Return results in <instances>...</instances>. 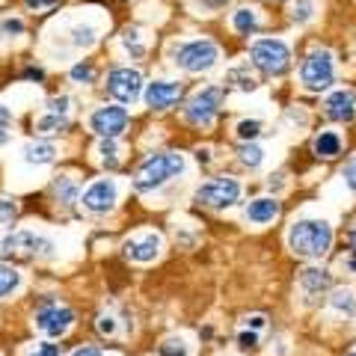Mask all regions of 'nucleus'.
<instances>
[{
	"mask_svg": "<svg viewBox=\"0 0 356 356\" xmlns=\"http://www.w3.org/2000/svg\"><path fill=\"white\" fill-rule=\"evenodd\" d=\"M288 247L297 255H303V259H321L332 247V226L327 220H315V217L297 220L288 229Z\"/></svg>",
	"mask_w": 356,
	"mask_h": 356,
	"instance_id": "1",
	"label": "nucleus"
},
{
	"mask_svg": "<svg viewBox=\"0 0 356 356\" xmlns=\"http://www.w3.org/2000/svg\"><path fill=\"white\" fill-rule=\"evenodd\" d=\"M184 172V154L178 152H161V154H152L140 163L137 175H134V187L140 193H149V191H158L166 181H172L175 175Z\"/></svg>",
	"mask_w": 356,
	"mask_h": 356,
	"instance_id": "2",
	"label": "nucleus"
},
{
	"mask_svg": "<svg viewBox=\"0 0 356 356\" xmlns=\"http://www.w3.org/2000/svg\"><path fill=\"white\" fill-rule=\"evenodd\" d=\"M300 83L309 92H324V89L336 83V60H332V54L324 48L312 51L303 60V65H300Z\"/></svg>",
	"mask_w": 356,
	"mask_h": 356,
	"instance_id": "3",
	"label": "nucleus"
},
{
	"mask_svg": "<svg viewBox=\"0 0 356 356\" xmlns=\"http://www.w3.org/2000/svg\"><path fill=\"white\" fill-rule=\"evenodd\" d=\"M252 65L261 69L264 74H285L291 65V48L282 39H259L250 48Z\"/></svg>",
	"mask_w": 356,
	"mask_h": 356,
	"instance_id": "4",
	"label": "nucleus"
},
{
	"mask_svg": "<svg viewBox=\"0 0 356 356\" xmlns=\"http://www.w3.org/2000/svg\"><path fill=\"white\" fill-rule=\"evenodd\" d=\"M193 199L199 205L205 208H214V211H222V208H232L241 199V184L235 181V178L222 175V178H211V181H205L199 191L193 193Z\"/></svg>",
	"mask_w": 356,
	"mask_h": 356,
	"instance_id": "5",
	"label": "nucleus"
},
{
	"mask_svg": "<svg viewBox=\"0 0 356 356\" xmlns=\"http://www.w3.org/2000/svg\"><path fill=\"white\" fill-rule=\"evenodd\" d=\"M217 60H220V48L211 39H193V42L181 44L178 54H175V63L191 74L208 72L211 65H217Z\"/></svg>",
	"mask_w": 356,
	"mask_h": 356,
	"instance_id": "6",
	"label": "nucleus"
},
{
	"mask_svg": "<svg viewBox=\"0 0 356 356\" xmlns=\"http://www.w3.org/2000/svg\"><path fill=\"white\" fill-rule=\"evenodd\" d=\"M220 104H222V89L220 86H208L202 92H196L191 98V104H187L184 116L191 125H199V128H208L214 125V119L220 113Z\"/></svg>",
	"mask_w": 356,
	"mask_h": 356,
	"instance_id": "7",
	"label": "nucleus"
},
{
	"mask_svg": "<svg viewBox=\"0 0 356 356\" xmlns=\"http://www.w3.org/2000/svg\"><path fill=\"white\" fill-rule=\"evenodd\" d=\"M107 92L122 104L137 102V95L143 92V77L137 69H113L107 74Z\"/></svg>",
	"mask_w": 356,
	"mask_h": 356,
	"instance_id": "8",
	"label": "nucleus"
},
{
	"mask_svg": "<svg viewBox=\"0 0 356 356\" xmlns=\"http://www.w3.org/2000/svg\"><path fill=\"white\" fill-rule=\"evenodd\" d=\"M72 324H74V312L69 306L51 303V306H44V309L36 312V327L44 332V336H51V339L65 336V332L72 330Z\"/></svg>",
	"mask_w": 356,
	"mask_h": 356,
	"instance_id": "9",
	"label": "nucleus"
},
{
	"mask_svg": "<svg viewBox=\"0 0 356 356\" xmlns=\"http://www.w3.org/2000/svg\"><path fill=\"white\" fill-rule=\"evenodd\" d=\"M54 243L44 241L33 232H15V235H6L0 241V252L3 255H51Z\"/></svg>",
	"mask_w": 356,
	"mask_h": 356,
	"instance_id": "10",
	"label": "nucleus"
},
{
	"mask_svg": "<svg viewBox=\"0 0 356 356\" xmlns=\"http://www.w3.org/2000/svg\"><path fill=\"white\" fill-rule=\"evenodd\" d=\"M89 125L98 137H107V140H116L122 131L128 128V110L125 107H98Z\"/></svg>",
	"mask_w": 356,
	"mask_h": 356,
	"instance_id": "11",
	"label": "nucleus"
},
{
	"mask_svg": "<svg viewBox=\"0 0 356 356\" xmlns=\"http://www.w3.org/2000/svg\"><path fill=\"white\" fill-rule=\"evenodd\" d=\"M116 184L107 181V178H102V181L89 184L86 193H83V208L92 211V214H107L110 208L116 205Z\"/></svg>",
	"mask_w": 356,
	"mask_h": 356,
	"instance_id": "12",
	"label": "nucleus"
},
{
	"mask_svg": "<svg viewBox=\"0 0 356 356\" xmlns=\"http://www.w3.org/2000/svg\"><path fill=\"white\" fill-rule=\"evenodd\" d=\"M324 113L332 122H353L356 119V92L353 89H336V92H330L324 102Z\"/></svg>",
	"mask_w": 356,
	"mask_h": 356,
	"instance_id": "13",
	"label": "nucleus"
},
{
	"mask_svg": "<svg viewBox=\"0 0 356 356\" xmlns=\"http://www.w3.org/2000/svg\"><path fill=\"white\" fill-rule=\"evenodd\" d=\"M181 98V86L172 81H154L146 86V104L152 110H170Z\"/></svg>",
	"mask_w": 356,
	"mask_h": 356,
	"instance_id": "14",
	"label": "nucleus"
},
{
	"mask_svg": "<svg viewBox=\"0 0 356 356\" xmlns=\"http://www.w3.org/2000/svg\"><path fill=\"white\" fill-rule=\"evenodd\" d=\"M158 252H161V238L158 235H143L137 241L125 243V255L131 261H140V264L154 261V259H158Z\"/></svg>",
	"mask_w": 356,
	"mask_h": 356,
	"instance_id": "15",
	"label": "nucleus"
},
{
	"mask_svg": "<svg viewBox=\"0 0 356 356\" xmlns=\"http://www.w3.org/2000/svg\"><path fill=\"white\" fill-rule=\"evenodd\" d=\"M276 217H280V202H276L273 196H259L247 205V220L255 222V226H267V222H273Z\"/></svg>",
	"mask_w": 356,
	"mask_h": 356,
	"instance_id": "16",
	"label": "nucleus"
},
{
	"mask_svg": "<svg viewBox=\"0 0 356 356\" xmlns=\"http://www.w3.org/2000/svg\"><path fill=\"white\" fill-rule=\"evenodd\" d=\"M341 149H344V140H341L339 131H321L318 137L312 140V152H315L318 158H324V161L339 158Z\"/></svg>",
	"mask_w": 356,
	"mask_h": 356,
	"instance_id": "17",
	"label": "nucleus"
},
{
	"mask_svg": "<svg viewBox=\"0 0 356 356\" xmlns=\"http://www.w3.org/2000/svg\"><path fill=\"white\" fill-rule=\"evenodd\" d=\"M300 285H303V291L312 294V297H318V294H324L330 291V270H324V267H306L303 273H300Z\"/></svg>",
	"mask_w": 356,
	"mask_h": 356,
	"instance_id": "18",
	"label": "nucleus"
},
{
	"mask_svg": "<svg viewBox=\"0 0 356 356\" xmlns=\"http://www.w3.org/2000/svg\"><path fill=\"white\" fill-rule=\"evenodd\" d=\"M330 306H332V312H339V315H344V318H356V294L350 291V288L332 291Z\"/></svg>",
	"mask_w": 356,
	"mask_h": 356,
	"instance_id": "19",
	"label": "nucleus"
},
{
	"mask_svg": "<svg viewBox=\"0 0 356 356\" xmlns=\"http://www.w3.org/2000/svg\"><path fill=\"white\" fill-rule=\"evenodd\" d=\"M232 27H235L241 36H252L255 30H259V13L250 6H241L235 15H232Z\"/></svg>",
	"mask_w": 356,
	"mask_h": 356,
	"instance_id": "20",
	"label": "nucleus"
},
{
	"mask_svg": "<svg viewBox=\"0 0 356 356\" xmlns=\"http://www.w3.org/2000/svg\"><path fill=\"white\" fill-rule=\"evenodd\" d=\"M54 154H57V149H54L51 143H30V146H24L27 163H51Z\"/></svg>",
	"mask_w": 356,
	"mask_h": 356,
	"instance_id": "21",
	"label": "nucleus"
},
{
	"mask_svg": "<svg viewBox=\"0 0 356 356\" xmlns=\"http://www.w3.org/2000/svg\"><path fill=\"white\" fill-rule=\"evenodd\" d=\"M18 285H21V273L15 270V267L0 264V300H3L6 294H13Z\"/></svg>",
	"mask_w": 356,
	"mask_h": 356,
	"instance_id": "22",
	"label": "nucleus"
},
{
	"mask_svg": "<svg viewBox=\"0 0 356 356\" xmlns=\"http://www.w3.org/2000/svg\"><path fill=\"white\" fill-rule=\"evenodd\" d=\"M238 154H241V163H243V166H250V170L261 166V161H264V149H261V146H255V143H243Z\"/></svg>",
	"mask_w": 356,
	"mask_h": 356,
	"instance_id": "23",
	"label": "nucleus"
},
{
	"mask_svg": "<svg viewBox=\"0 0 356 356\" xmlns=\"http://www.w3.org/2000/svg\"><path fill=\"white\" fill-rule=\"evenodd\" d=\"M315 18V3L312 0H294L291 3V21L297 24H306V21Z\"/></svg>",
	"mask_w": 356,
	"mask_h": 356,
	"instance_id": "24",
	"label": "nucleus"
},
{
	"mask_svg": "<svg viewBox=\"0 0 356 356\" xmlns=\"http://www.w3.org/2000/svg\"><path fill=\"white\" fill-rule=\"evenodd\" d=\"M238 140H243V143H252L255 137L261 134V122L259 119H243V122H238Z\"/></svg>",
	"mask_w": 356,
	"mask_h": 356,
	"instance_id": "25",
	"label": "nucleus"
},
{
	"mask_svg": "<svg viewBox=\"0 0 356 356\" xmlns=\"http://www.w3.org/2000/svg\"><path fill=\"white\" fill-rule=\"evenodd\" d=\"M63 128H65V119L60 113H51V116H44V119L36 122V131L39 134H60Z\"/></svg>",
	"mask_w": 356,
	"mask_h": 356,
	"instance_id": "26",
	"label": "nucleus"
},
{
	"mask_svg": "<svg viewBox=\"0 0 356 356\" xmlns=\"http://www.w3.org/2000/svg\"><path fill=\"white\" fill-rule=\"evenodd\" d=\"M161 356H187V348L181 339H166L161 344Z\"/></svg>",
	"mask_w": 356,
	"mask_h": 356,
	"instance_id": "27",
	"label": "nucleus"
},
{
	"mask_svg": "<svg viewBox=\"0 0 356 356\" xmlns=\"http://www.w3.org/2000/svg\"><path fill=\"white\" fill-rule=\"evenodd\" d=\"M92 42H95V30L92 27H74V44H83V48H89Z\"/></svg>",
	"mask_w": 356,
	"mask_h": 356,
	"instance_id": "28",
	"label": "nucleus"
},
{
	"mask_svg": "<svg viewBox=\"0 0 356 356\" xmlns=\"http://www.w3.org/2000/svg\"><path fill=\"white\" fill-rule=\"evenodd\" d=\"M102 154H104V163H107V166H116V163H119V158H116V143H113V140H107V137H104V143H102Z\"/></svg>",
	"mask_w": 356,
	"mask_h": 356,
	"instance_id": "29",
	"label": "nucleus"
},
{
	"mask_svg": "<svg viewBox=\"0 0 356 356\" xmlns=\"http://www.w3.org/2000/svg\"><path fill=\"white\" fill-rule=\"evenodd\" d=\"M27 356H63V353H60V348H57V344H51V341H42V344H36V350H30Z\"/></svg>",
	"mask_w": 356,
	"mask_h": 356,
	"instance_id": "30",
	"label": "nucleus"
},
{
	"mask_svg": "<svg viewBox=\"0 0 356 356\" xmlns=\"http://www.w3.org/2000/svg\"><path fill=\"white\" fill-rule=\"evenodd\" d=\"M15 214H18V208H15L13 199H0V222H9Z\"/></svg>",
	"mask_w": 356,
	"mask_h": 356,
	"instance_id": "31",
	"label": "nucleus"
},
{
	"mask_svg": "<svg viewBox=\"0 0 356 356\" xmlns=\"http://www.w3.org/2000/svg\"><path fill=\"white\" fill-rule=\"evenodd\" d=\"M57 193L63 196V202H74V184L69 181V178H60L57 181Z\"/></svg>",
	"mask_w": 356,
	"mask_h": 356,
	"instance_id": "32",
	"label": "nucleus"
},
{
	"mask_svg": "<svg viewBox=\"0 0 356 356\" xmlns=\"http://www.w3.org/2000/svg\"><path fill=\"white\" fill-rule=\"evenodd\" d=\"M229 81H238V83H235L238 89H255L252 74H247V72H232V74H229Z\"/></svg>",
	"mask_w": 356,
	"mask_h": 356,
	"instance_id": "33",
	"label": "nucleus"
},
{
	"mask_svg": "<svg viewBox=\"0 0 356 356\" xmlns=\"http://www.w3.org/2000/svg\"><path fill=\"white\" fill-rule=\"evenodd\" d=\"M72 77H74V81H83V83H92L95 72H92V65H74V69H72Z\"/></svg>",
	"mask_w": 356,
	"mask_h": 356,
	"instance_id": "34",
	"label": "nucleus"
},
{
	"mask_svg": "<svg viewBox=\"0 0 356 356\" xmlns=\"http://www.w3.org/2000/svg\"><path fill=\"white\" fill-rule=\"evenodd\" d=\"M0 33H3V36H9V33H13V36H18V33H24V24H21L18 18H6L3 24H0Z\"/></svg>",
	"mask_w": 356,
	"mask_h": 356,
	"instance_id": "35",
	"label": "nucleus"
},
{
	"mask_svg": "<svg viewBox=\"0 0 356 356\" xmlns=\"http://www.w3.org/2000/svg\"><path fill=\"white\" fill-rule=\"evenodd\" d=\"M344 181H348V187L356 193V158H350L348 163H344Z\"/></svg>",
	"mask_w": 356,
	"mask_h": 356,
	"instance_id": "36",
	"label": "nucleus"
},
{
	"mask_svg": "<svg viewBox=\"0 0 356 356\" xmlns=\"http://www.w3.org/2000/svg\"><path fill=\"white\" fill-rule=\"evenodd\" d=\"M238 341L243 344V348H255V344H259V330H243L238 336Z\"/></svg>",
	"mask_w": 356,
	"mask_h": 356,
	"instance_id": "37",
	"label": "nucleus"
},
{
	"mask_svg": "<svg viewBox=\"0 0 356 356\" xmlns=\"http://www.w3.org/2000/svg\"><path fill=\"white\" fill-rule=\"evenodd\" d=\"M27 9H36V13H42V9H54L60 3V0H24Z\"/></svg>",
	"mask_w": 356,
	"mask_h": 356,
	"instance_id": "38",
	"label": "nucleus"
},
{
	"mask_svg": "<svg viewBox=\"0 0 356 356\" xmlns=\"http://www.w3.org/2000/svg\"><path fill=\"white\" fill-rule=\"evenodd\" d=\"M98 330H102L104 336H110V332H116V321L107 318V315H102V318H98Z\"/></svg>",
	"mask_w": 356,
	"mask_h": 356,
	"instance_id": "39",
	"label": "nucleus"
},
{
	"mask_svg": "<svg viewBox=\"0 0 356 356\" xmlns=\"http://www.w3.org/2000/svg\"><path fill=\"white\" fill-rule=\"evenodd\" d=\"M65 110H69V98H65V95L63 98H54V102H51V113H60L63 116Z\"/></svg>",
	"mask_w": 356,
	"mask_h": 356,
	"instance_id": "40",
	"label": "nucleus"
},
{
	"mask_svg": "<svg viewBox=\"0 0 356 356\" xmlns=\"http://www.w3.org/2000/svg\"><path fill=\"white\" fill-rule=\"evenodd\" d=\"M264 321H267L264 315H250V318H247V327H250V330H264Z\"/></svg>",
	"mask_w": 356,
	"mask_h": 356,
	"instance_id": "41",
	"label": "nucleus"
},
{
	"mask_svg": "<svg viewBox=\"0 0 356 356\" xmlns=\"http://www.w3.org/2000/svg\"><path fill=\"white\" fill-rule=\"evenodd\" d=\"M72 356H102V350L98 348H77Z\"/></svg>",
	"mask_w": 356,
	"mask_h": 356,
	"instance_id": "42",
	"label": "nucleus"
},
{
	"mask_svg": "<svg viewBox=\"0 0 356 356\" xmlns=\"http://www.w3.org/2000/svg\"><path fill=\"white\" fill-rule=\"evenodd\" d=\"M0 125H3V128L13 125V113H9L6 107H0Z\"/></svg>",
	"mask_w": 356,
	"mask_h": 356,
	"instance_id": "43",
	"label": "nucleus"
},
{
	"mask_svg": "<svg viewBox=\"0 0 356 356\" xmlns=\"http://www.w3.org/2000/svg\"><path fill=\"white\" fill-rule=\"evenodd\" d=\"M24 77H36V81H42L44 74H42V69H27V72H24Z\"/></svg>",
	"mask_w": 356,
	"mask_h": 356,
	"instance_id": "44",
	"label": "nucleus"
},
{
	"mask_svg": "<svg viewBox=\"0 0 356 356\" xmlns=\"http://www.w3.org/2000/svg\"><path fill=\"white\" fill-rule=\"evenodd\" d=\"M348 267H350V270L356 273V247H353V252L348 255Z\"/></svg>",
	"mask_w": 356,
	"mask_h": 356,
	"instance_id": "45",
	"label": "nucleus"
},
{
	"mask_svg": "<svg viewBox=\"0 0 356 356\" xmlns=\"http://www.w3.org/2000/svg\"><path fill=\"white\" fill-rule=\"evenodd\" d=\"M208 154H211L208 149H199V152H196V158H199V161H205V163H208V161H211V158H208Z\"/></svg>",
	"mask_w": 356,
	"mask_h": 356,
	"instance_id": "46",
	"label": "nucleus"
},
{
	"mask_svg": "<svg viewBox=\"0 0 356 356\" xmlns=\"http://www.w3.org/2000/svg\"><path fill=\"white\" fill-rule=\"evenodd\" d=\"M6 140H9V134H6V128H3V125H0V146H3Z\"/></svg>",
	"mask_w": 356,
	"mask_h": 356,
	"instance_id": "47",
	"label": "nucleus"
},
{
	"mask_svg": "<svg viewBox=\"0 0 356 356\" xmlns=\"http://www.w3.org/2000/svg\"><path fill=\"white\" fill-rule=\"evenodd\" d=\"M350 243H353V247H356V226H353V232H350Z\"/></svg>",
	"mask_w": 356,
	"mask_h": 356,
	"instance_id": "48",
	"label": "nucleus"
},
{
	"mask_svg": "<svg viewBox=\"0 0 356 356\" xmlns=\"http://www.w3.org/2000/svg\"><path fill=\"white\" fill-rule=\"evenodd\" d=\"M348 356H356V348H353V350H350V353H348Z\"/></svg>",
	"mask_w": 356,
	"mask_h": 356,
	"instance_id": "49",
	"label": "nucleus"
}]
</instances>
